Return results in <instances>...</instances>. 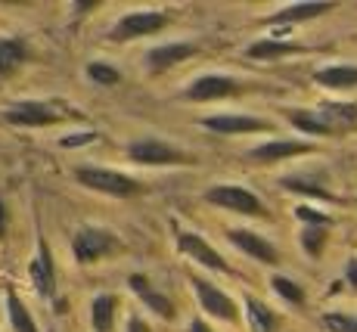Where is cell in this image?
I'll list each match as a JSON object with an SVG mask.
<instances>
[{
	"label": "cell",
	"instance_id": "obj_22",
	"mask_svg": "<svg viewBox=\"0 0 357 332\" xmlns=\"http://www.w3.org/2000/svg\"><path fill=\"white\" fill-rule=\"evenodd\" d=\"M289 121L298 130H305V134H317V137H333L335 134V130L317 115V109H314V112H289Z\"/></svg>",
	"mask_w": 357,
	"mask_h": 332
},
{
	"label": "cell",
	"instance_id": "obj_8",
	"mask_svg": "<svg viewBox=\"0 0 357 332\" xmlns=\"http://www.w3.org/2000/svg\"><path fill=\"white\" fill-rule=\"evenodd\" d=\"M239 84L227 75H202V78H196L193 84L183 91L187 100H196V103H205V100H218V96H230L236 93Z\"/></svg>",
	"mask_w": 357,
	"mask_h": 332
},
{
	"label": "cell",
	"instance_id": "obj_30",
	"mask_svg": "<svg viewBox=\"0 0 357 332\" xmlns=\"http://www.w3.org/2000/svg\"><path fill=\"white\" fill-rule=\"evenodd\" d=\"M295 218L305 220V224H311V227H329L333 224L324 211H314V209H307V205H298V209H295Z\"/></svg>",
	"mask_w": 357,
	"mask_h": 332
},
{
	"label": "cell",
	"instance_id": "obj_20",
	"mask_svg": "<svg viewBox=\"0 0 357 332\" xmlns=\"http://www.w3.org/2000/svg\"><path fill=\"white\" fill-rule=\"evenodd\" d=\"M289 53H298V44L277 40V38H264V40H258V44L249 47L252 59H280V56H289Z\"/></svg>",
	"mask_w": 357,
	"mask_h": 332
},
{
	"label": "cell",
	"instance_id": "obj_34",
	"mask_svg": "<svg viewBox=\"0 0 357 332\" xmlns=\"http://www.w3.org/2000/svg\"><path fill=\"white\" fill-rule=\"evenodd\" d=\"M190 332H211L208 323H202V320H193L190 323Z\"/></svg>",
	"mask_w": 357,
	"mask_h": 332
},
{
	"label": "cell",
	"instance_id": "obj_14",
	"mask_svg": "<svg viewBox=\"0 0 357 332\" xmlns=\"http://www.w3.org/2000/svg\"><path fill=\"white\" fill-rule=\"evenodd\" d=\"M301 152H311V143L271 140V143H261V146L252 149V158H255V162H280V158H292V156H301Z\"/></svg>",
	"mask_w": 357,
	"mask_h": 332
},
{
	"label": "cell",
	"instance_id": "obj_12",
	"mask_svg": "<svg viewBox=\"0 0 357 332\" xmlns=\"http://www.w3.org/2000/svg\"><path fill=\"white\" fill-rule=\"evenodd\" d=\"M208 130L218 134H252V130H267V121L252 119V115H211L202 121Z\"/></svg>",
	"mask_w": 357,
	"mask_h": 332
},
{
	"label": "cell",
	"instance_id": "obj_25",
	"mask_svg": "<svg viewBox=\"0 0 357 332\" xmlns=\"http://www.w3.org/2000/svg\"><path fill=\"white\" fill-rule=\"evenodd\" d=\"M271 286L277 295H283L289 304H305V292H301V286L295 280H289V276H271Z\"/></svg>",
	"mask_w": 357,
	"mask_h": 332
},
{
	"label": "cell",
	"instance_id": "obj_1",
	"mask_svg": "<svg viewBox=\"0 0 357 332\" xmlns=\"http://www.w3.org/2000/svg\"><path fill=\"white\" fill-rule=\"evenodd\" d=\"M75 177H78L84 186H91V190L109 193V196H134V193H140V183H137L134 177H128V174H119V171L78 168L75 171Z\"/></svg>",
	"mask_w": 357,
	"mask_h": 332
},
{
	"label": "cell",
	"instance_id": "obj_15",
	"mask_svg": "<svg viewBox=\"0 0 357 332\" xmlns=\"http://www.w3.org/2000/svg\"><path fill=\"white\" fill-rule=\"evenodd\" d=\"M314 81L329 91H351L357 87V66H329L314 72Z\"/></svg>",
	"mask_w": 357,
	"mask_h": 332
},
{
	"label": "cell",
	"instance_id": "obj_21",
	"mask_svg": "<svg viewBox=\"0 0 357 332\" xmlns=\"http://www.w3.org/2000/svg\"><path fill=\"white\" fill-rule=\"evenodd\" d=\"M112 317H115V299L112 295H97L91 301V323L97 332H109L112 329Z\"/></svg>",
	"mask_w": 357,
	"mask_h": 332
},
{
	"label": "cell",
	"instance_id": "obj_5",
	"mask_svg": "<svg viewBox=\"0 0 357 332\" xmlns=\"http://www.w3.org/2000/svg\"><path fill=\"white\" fill-rule=\"evenodd\" d=\"M168 25V16L155 10H140V13H128L119 25L112 29L109 38L112 40H130V38H143V34H155L159 29Z\"/></svg>",
	"mask_w": 357,
	"mask_h": 332
},
{
	"label": "cell",
	"instance_id": "obj_9",
	"mask_svg": "<svg viewBox=\"0 0 357 332\" xmlns=\"http://www.w3.org/2000/svg\"><path fill=\"white\" fill-rule=\"evenodd\" d=\"M29 276H31L34 289H38V295L50 299V295L56 292V271H53V258H50V248H47V242H40L38 252H34V261H31V267H29Z\"/></svg>",
	"mask_w": 357,
	"mask_h": 332
},
{
	"label": "cell",
	"instance_id": "obj_13",
	"mask_svg": "<svg viewBox=\"0 0 357 332\" xmlns=\"http://www.w3.org/2000/svg\"><path fill=\"white\" fill-rule=\"evenodd\" d=\"M128 282H130V289H134V292L143 299V304H146V308H153L159 317H165V320H174V314H177V310H174V304L168 301V295L155 292V289L149 286V280H146V276L134 273Z\"/></svg>",
	"mask_w": 357,
	"mask_h": 332
},
{
	"label": "cell",
	"instance_id": "obj_6",
	"mask_svg": "<svg viewBox=\"0 0 357 332\" xmlns=\"http://www.w3.org/2000/svg\"><path fill=\"white\" fill-rule=\"evenodd\" d=\"M3 119L10 124H19V128H44V124L56 121V109L50 103H38V100H25L16 103L3 112Z\"/></svg>",
	"mask_w": 357,
	"mask_h": 332
},
{
	"label": "cell",
	"instance_id": "obj_16",
	"mask_svg": "<svg viewBox=\"0 0 357 332\" xmlns=\"http://www.w3.org/2000/svg\"><path fill=\"white\" fill-rule=\"evenodd\" d=\"M196 53L193 44H168V47H155V50H149V66L155 68V72H162V68H171L177 66V62L190 59Z\"/></svg>",
	"mask_w": 357,
	"mask_h": 332
},
{
	"label": "cell",
	"instance_id": "obj_19",
	"mask_svg": "<svg viewBox=\"0 0 357 332\" xmlns=\"http://www.w3.org/2000/svg\"><path fill=\"white\" fill-rule=\"evenodd\" d=\"M25 56H29V50H25L22 40L3 38L0 40V75H13L25 62Z\"/></svg>",
	"mask_w": 357,
	"mask_h": 332
},
{
	"label": "cell",
	"instance_id": "obj_32",
	"mask_svg": "<svg viewBox=\"0 0 357 332\" xmlns=\"http://www.w3.org/2000/svg\"><path fill=\"white\" fill-rule=\"evenodd\" d=\"M345 280L351 282V289H357V258L348 261V267H345Z\"/></svg>",
	"mask_w": 357,
	"mask_h": 332
},
{
	"label": "cell",
	"instance_id": "obj_29",
	"mask_svg": "<svg viewBox=\"0 0 357 332\" xmlns=\"http://www.w3.org/2000/svg\"><path fill=\"white\" fill-rule=\"evenodd\" d=\"M324 326L329 332H357V317L348 314H326L324 317Z\"/></svg>",
	"mask_w": 357,
	"mask_h": 332
},
{
	"label": "cell",
	"instance_id": "obj_17",
	"mask_svg": "<svg viewBox=\"0 0 357 332\" xmlns=\"http://www.w3.org/2000/svg\"><path fill=\"white\" fill-rule=\"evenodd\" d=\"M317 115L333 130H342V128H351V124H357V106H351V103H326V106L317 109Z\"/></svg>",
	"mask_w": 357,
	"mask_h": 332
},
{
	"label": "cell",
	"instance_id": "obj_24",
	"mask_svg": "<svg viewBox=\"0 0 357 332\" xmlns=\"http://www.w3.org/2000/svg\"><path fill=\"white\" fill-rule=\"evenodd\" d=\"M6 304H10L13 329H16V332H38V326H34V320H31V314H29V308H25V304L19 301L16 295H10V299H6Z\"/></svg>",
	"mask_w": 357,
	"mask_h": 332
},
{
	"label": "cell",
	"instance_id": "obj_35",
	"mask_svg": "<svg viewBox=\"0 0 357 332\" xmlns=\"http://www.w3.org/2000/svg\"><path fill=\"white\" fill-rule=\"evenodd\" d=\"M3 230H6V209H3V202H0V236H3Z\"/></svg>",
	"mask_w": 357,
	"mask_h": 332
},
{
	"label": "cell",
	"instance_id": "obj_23",
	"mask_svg": "<svg viewBox=\"0 0 357 332\" xmlns=\"http://www.w3.org/2000/svg\"><path fill=\"white\" fill-rule=\"evenodd\" d=\"M245 314H249L252 332H273V326H277L273 314H271V310H267L258 299H245Z\"/></svg>",
	"mask_w": 357,
	"mask_h": 332
},
{
	"label": "cell",
	"instance_id": "obj_4",
	"mask_svg": "<svg viewBox=\"0 0 357 332\" xmlns=\"http://www.w3.org/2000/svg\"><path fill=\"white\" fill-rule=\"evenodd\" d=\"M128 156L134 158V162H140V165H187L190 162L187 152L168 146V143H162V140H153V137L130 143Z\"/></svg>",
	"mask_w": 357,
	"mask_h": 332
},
{
	"label": "cell",
	"instance_id": "obj_26",
	"mask_svg": "<svg viewBox=\"0 0 357 332\" xmlns=\"http://www.w3.org/2000/svg\"><path fill=\"white\" fill-rule=\"evenodd\" d=\"M283 186L292 193H307V196H320V199H333V193L324 183H314L307 177H283Z\"/></svg>",
	"mask_w": 357,
	"mask_h": 332
},
{
	"label": "cell",
	"instance_id": "obj_10",
	"mask_svg": "<svg viewBox=\"0 0 357 332\" xmlns=\"http://www.w3.org/2000/svg\"><path fill=\"white\" fill-rule=\"evenodd\" d=\"M227 239L239 248V252H245L249 258L261 261V264H277L280 261L277 248H273L267 239H261L258 233H252V230H227Z\"/></svg>",
	"mask_w": 357,
	"mask_h": 332
},
{
	"label": "cell",
	"instance_id": "obj_7",
	"mask_svg": "<svg viewBox=\"0 0 357 332\" xmlns=\"http://www.w3.org/2000/svg\"><path fill=\"white\" fill-rule=\"evenodd\" d=\"M190 282H193V289L199 295V304H202L211 317H221V320H236V304L230 301V295H224L221 289H215L208 280H202V276H193Z\"/></svg>",
	"mask_w": 357,
	"mask_h": 332
},
{
	"label": "cell",
	"instance_id": "obj_18",
	"mask_svg": "<svg viewBox=\"0 0 357 332\" xmlns=\"http://www.w3.org/2000/svg\"><path fill=\"white\" fill-rule=\"evenodd\" d=\"M333 10V3H295V6H286V10L273 13L267 22L271 25H286V22H301V19H314L320 13Z\"/></svg>",
	"mask_w": 357,
	"mask_h": 332
},
{
	"label": "cell",
	"instance_id": "obj_11",
	"mask_svg": "<svg viewBox=\"0 0 357 332\" xmlns=\"http://www.w3.org/2000/svg\"><path fill=\"white\" fill-rule=\"evenodd\" d=\"M177 246H181V252H183V255L196 258L199 264L211 267V271H227V261H224L221 255H218L215 248H211L202 236H196V233H181V236H177Z\"/></svg>",
	"mask_w": 357,
	"mask_h": 332
},
{
	"label": "cell",
	"instance_id": "obj_27",
	"mask_svg": "<svg viewBox=\"0 0 357 332\" xmlns=\"http://www.w3.org/2000/svg\"><path fill=\"white\" fill-rule=\"evenodd\" d=\"M87 78L93 81V84H102V87H112L121 81V72L112 66H106V62H91L87 66Z\"/></svg>",
	"mask_w": 357,
	"mask_h": 332
},
{
	"label": "cell",
	"instance_id": "obj_33",
	"mask_svg": "<svg viewBox=\"0 0 357 332\" xmlns=\"http://www.w3.org/2000/svg\"><path fill=\"white\" fill-rule=\"evenodd\" d=\"M128 332H149V326L140 320V317H130V320H128Z\"/></svg>",
	"mask_w": 357,
	"mask_h": 332
},
{
	"label": "cell",
	"instance_id": "obj_28",
	"mask_svg": "<svg viewBox=\"0 0 357 332\" xmlns=\"http://www.w3.org/2000/svg\"><path fill=\"white\" fill-rule=\"evenodd\" d=\"M326 227H305L301 230V246H305V252L311 255V258H317L320 255V248H324V242H326Z\"/></svg>",
	"mask_w": 357,
	"mask_h": 332
},
{
	"label": "cell",
	"instance_id": "obj_2",
	"mask_svg": "<svg viewBox=\"0 0 357 332\" xmlns=\"http://www.w3.org/2000/svg\"><path fill=\"white\" fill-rule=\"evenodd\" d=\"M72 248H75V258H78L81 264H87V261H100L102 255L115 252L119 239L109 230H100V227H81L72 239Z\"/></svg>",
	"mask_w": 357,
	"mask_h": 332
},
{
	"label": "cell",
	"instance_id": "obj_3",
	"mask_svg": "<svg viewBox=\"0 0 357 332\" xmlns=\"http://www.w3.org/2000/svg\"><path fill=\"white\" fill-rule=\"evenodd\" d=\"M205 199H208L211 205H218V209H227V211H236V214H261V199L255 193L243 190V186H211L208 193H205Z\"/></svg>",
	"mask_w": 357,
	"mask_h": 332
},
{
	"label": "cell",
	"instance_id": "obj_31",
	"mask_svg": "<svg viewBox=\"0 0 357 332\" xmlns=\"http://www.w3.org/2000/svg\"><path fill=\"white\" fill-rule=\"evenodd\" d=\"M97 137H100L97 130H78V134H68V137H63L59 143H63L66 149H72V146H84V143H93Z\"/></svg>",
	"mask_w": 357,
	"mask_h": 332
}]
</instances>
